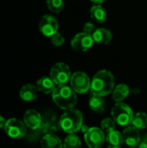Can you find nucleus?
Segmentation results:
<instances>
[{
  "label": "nucleus",
  "mask_w": 147,
  "mask_h": 148,
  "mask_svg": "<svg viewBox=\"0 0 147 148\" xmlns=\"http://www.w3.org/2000/svg\"><path fill=\"white\" fill-rule=\"evenodd\" d=\"M114 88V76L107 70L101 69L98 71L91 82L90 91L94 95L106 96L113 92Z\"/></svg>",
  "instance_id": "obj_1"
},
{
  "label": "nucleus",
  "mask_w": 147,
  "mask_h": 148,
  "mask_svg": "<svg viewBox=\"0 0 147 148\" xmlns=\"http://www.w3.org/2000/svg\"><path fill=\"white\" fill-rule=\"evenodd\" d=\"M52 99L55 104L63 110L75 108L77 103V96L72 88L67 85H60L52 93Z\"/></svg>",
  "instance_id": "obj_2"
},
{
  "label": "nucleus",
  "mask_w": 147,
  "mask_h": 148,
  "mask_svg": "<svg viewBox=\"0 0 147 148\" xmlns=\"http://www.w3.org/2000/svg\"><path fill=\"white\" fill-rule=\"evenodd\" d=\"M61 128L68 134H75L81 129L83 126V115L77 109L66 110L61 116L59 121Z\"/></svg>",
  "instance_id": "obj_3"
},
{
  "label": "nucleus",
  "mask_w": 147,
  "mask_h": 148,
  "mask_svg": "<svg viewBox=\"0 0 147 148\" xmlns=\"http://www.w3.org/2000/svg\"><path fill=\"white\" fill-rule=\"evenodd\" d=\"M111 114L116 124L120 126L131 124L134 115L132 108L124 102H116L112 108Z\"/></svg>",
  "instance_id": "obj_4"
},
{
  "label": "nucleus",
  "mask_w": 147,
  "mask_h": 148,
  "mask_svg": "<svg viewBox=\"0 0 147 148\" xmlns=\"http://www.w3.org/2000/svg\"><path fill=\"white\" fill-rule=\"evenodd\" d=\"M49 75L55 85L60 86L66 85V83L70 81L72 75L69 67L66 63L57 62L51 68Z\"/></svg>",
  "instance_id": "obj_5"
},
{
  "label": "nucleus",
  "mask_w": 147,
  "mask_h": 148,
  "mask_svg": "<svg viewBox=\"0 0 147 148\" xmlns=\"http://www.w3.org/2000/svg\"><path fill=\"white\" fill-rule=\"evenodd\" d=\"M3 127L6 134L12 139H22L27 133L24 122L16 118H11L6 121Z\"/></svg>",
  "instance_id": "obj_6"
},
{
  "label": "nucleus",
  "mask_w": 147,
  "mask_h": 148,
  "mask_svg": "<svg viewBox=\"0 0 147 148\" xmlns=\"http://www.w3.org/2000/svg\"><path fill=\"white\" fill-rule=\"evenodd\" d=\"M70 85L73 90L78 94H84L90 90L91 81L88 75L81 71L75 72L70 78Z\"/></svg>",
  "instance_id": "obj_7"
},
{
  "label": "nucleus",
  "mask_w": 147,
  "mask_h": 148,
  "mask_svg": "<svg viewBox=\"0 0 147 148\" xmlns=\"http://www.w3.org/2000/svg\"><path fill=\"white\" fill-rule=\"evenodd\" d=\"M84 140L89 148H101L106 141L104 131L96 127H89L84 134Z\"/></svg>",
  "instance_id": "obj_8"
},
{
  "label": "nucleus",
  "mask_w": 147,
  "mask_h": 148,
  "mask_svg": "<svg viewBox=\"0 0 147 148\" xmlns=\"http://www.w3.org/2000/svg\"><path fill=\"white\" fill-rule=\"evenodd\" d=\"M94 41L92 35L85 32H81L76 34L71 40V47L74 50L77 52L88 51L93 46Z\"/></svg>",
  "instance_id": "obj_9"
},
{
  "label": "nucleus",
  "mask_w": 147,
  "mask_h": 148,
  "mask_svg": "<svg viewBox=\"0 0 147 148\" xmlns=\"http://www.w3.org/2000/svg\"><path fill=\"white\" fill-rule=\"evenodd\" d=\"M40 32L47 37H51L58 32L59 23L57 19L51 15H44L38 25Z\"/></svg>",
  "instance_id": "obj_10"
},
{
  "label": "nucleus",
  "mask_w": 147,
  "mask_h": 148,
  "mask_svg": "<svg viewBox=\"0 0 147 148\" xmlns=\"http://www.w3.org/2000/svg\"><path fill=\"white\" fill-rule=\"evenodd\" d=\"M124 143H126L129 147L136 148L140 142L141 137L139 131L133 126L127 127L122 133Z\"/></svg>",
  "instance_id": "obj_11"
},
{
  "label": "nucleus",
  "mask_w": 147,
  "mask_h": 148,
  "mask_svg": "<svg viewBox=\"0 0 147 148\" xmlns=\"http://www.w3.org/2000/svg\"><path fill=\"white\" fill-rule=\"evenodd\" d=\"M23 122L27 127L32 130H36L41 127L42 120L40 113L35 109H29L23 115Z\"/></svg>",
  "instance_id": "obj_12"
},
{
  "label": "nucleus",
  "mask_w": 147,
  "mask_h": 148,
  "mask_svg": "<svg viewBox=\"0 0 147 148\" xmlns=\"http://www.w3.org/2000/svg\"><path fill=\"white\" fill-rule=\"evenodd\" d=\"M94 42L98 44H108L113 39L112 32L106 28H99L92 35Z\"/></svg>",
  "instance_id": "obj_13"
},
{
  "label": "nucleus",
  "mask_w": 147,
  "mask_h": 148,
  "mask_svg": "<svg viewBox=\"0 0 147 148\" xmlns=\"http://www.w3.org/2000/svg\"><path fill=\"white\" fill-rule=\"evenodd\" d=\"M38 89L33 84H26L22 87L19 91L20 98L24 101H32L37 97Z\"/></svg>",
  "instance_id": "obj_14"
},
{
  "label": "nucleus",
  "mask_w": 147,
  "mask_h": 148,
  "mask_svg": "<svg viewBox=\"0 0 147 148\" xmlns=\"http://www.w3.org/2000/svg\"><path fill=\"white\" fill-rule=\"evenodd\" d=\"M36 88L38 91L48 95L53 93L55 88V83L50 78V76H42L36 82Z\"/></svg>",
  "instance_id": "obj_15"
},
{
  "label": "nucleus",
  "mask_w": 147,
  "mask_h": 148,
  "mask_svg": "<svg viewBox=\"0 0 147 148\" xmlns=\"http://www.w3.org/2000/svg\"><path fill=\"white\" fill-rule=\"evenodd\" d=\"M106 142L108 148H121L124 144L122 134L117 130L108 133L106 137Z\"/></svg>",
  "instance_id": "obj_16"
},
{
  "label": "nucleus",
  "mask_w": 147,
  "mask_h": 148,
  "mask_svg": "<svg viewBox=\"0 0 147 148\" xmlns=\"http://www.w3.org/2000/svg\"><path fill=\"white\" fill-rule=\"evenodd\" d=\"M41 148H63V144L58 136L49 134L42 137Z\"/></svg>",
  "instance_id": "obj_17"
},
{
  "label": "nucleus",
  "mask_w": 147,
  "mask_h": 148,
  "mask_svg": "<svg viewBox=\"0 0 147 148\" xmlns=\"http://www.w3.org/2000/svg\"><path fill=\"white\" fill-rule=\"evenodd\" d=\"M130 94V88L126 84L121 83L117 85L113 92H112V97L113 100L115 102H122V101H124L128 95Z\"/></svg>",
  "instance_id": "obj_18"
},
{
  "label": "nucleus",
  "mask_w": 147,
  "mask_h": 148,
  "mask_svg": "<svg viewBox=\"0 0 147 148\" xmlns=\"http://www.w3.org/2000/svg\"><path fill=\"white\" fill-rule=\"evenodd\" d=\"M89 13L91 18L96 23H102L107 19V11L101 4H94L90 9Z\"/></svg>",
  "instance_id": "obj_19"
},
{
  "label": "nucleus",
  "mask_w": 147,
  "mask_h": 148,
  "mask_svg": "<svg viewBox=\"0 0 147 148\" xmlns=\"http://www.w3.org/2000/svg\"><path fill=\"white\" fill-rule=\"evenodd\" d=\"M88 104H89V108L96 113L103 112L107 107V103H106V101L102 96L94 95L89 99Z\"/></svg>",
  "instance_id": "obj_20"
},
{
  "label": "nucleus",
  "mask_w": 147,
  "mask_h": 148,
  "mask_svg": "<svg viewBox=\"0 0 147 148\" xmlns=\"http://www.w3.org/2000/svg\"><path fill=\"white\" fill-rule=\"evenodd\" d=\"M132 126H133L138 130H142L147 127V114L139 112L133 115L132 121Z\"/></svg>",
  "instance_id": "obj_21"
},
{
  "label": "nucleus",
  "mask_w": 147,
  "mask_h": 148,
  "mask_svg": "<svg viewBox=\"0 0 147 148\" xmlns=\"http://www.w3.org/2000/svg\"><path fill=\"white\" fill-rule=\"evenodd\" d=\"M81 142L80 138L75 134H68L64 141H63V148H81Z\"/></svg>",
  "instance_id": "obj_22"
},
{
  "label": "nucleus",
  "mask_w": 147,
  "mask_h": 148,
  "mask_svg": "<svg viewBox=\"0 0 147 148\" xmlns=\"http://www.w3.org/2000/svg\"><path fill=\"white\" fill-rule=\"evenodd\" d=\"M46 4L48 9L54 13H59L64 8L63 0H46Z\"/></svg>",
  "instance_id": "obj_23"
},
{
  "label": "nucleus",
  "mask_w": 147,
  "mask_h": 148,
  "mask_svg": "<svg viewBox=\"0 0 147 148\" xmlns=\"http://www.w3.org/2000/svg\"><path fill=\"white\" fill-rule=\"evenodd\" d=\"M115 125H116V122L114 121V120L113 118H105L104 120H102V121L101 123V127L104 132L108 134V133L115 130L114 129Z\"/></svg>",
  "instance_id": "obj_24"
},
{
  "label": "nucleus",
  "mask_w": 147,
  "mask_h": 148,
  "mask_svg": "<svg viewBox=\"0 0 147 148\" xmlns=\"http://www.w3.org/2000/svg\"><path fill=\"white\" fill-rule=\"evenodd\" d=\"M51 42L53 45H55L56 47H61L64 44L65 38L63 37V36L61 33L57 32L54 36H51Z\"/></svg>",
  "instance_id": "obj_25"
},
{
  "label": "nucleus",
  "mask_w": 147,
  "mask_h": 148,
  "mask_svg": "<svg viewBox=\"0 0 147 148\" xmlns=\"http://www.w3.org/2000/svg\"><path fill=\"white\" fill-rule=\"evenodd\" d=\"M95 31L94 24L91 22H88L83 25V32L88 33L89 35H93V33Z\"/></svg>",
  "instance_id": "obj_26"
},
{
  "label": "nucleus",
  "mask_w": 147,
  "mask_h": 148,
  "mask_svg": "<svg viewBox=\"0 0 147 148\" xmlns=\"http://www.w3.org/2000/svg\"><path fill=\"white\" fill-rule=\"evenodd\" d=\"M136 148H147V135H145L143 138H141L140 142Z\"/></svg>",
  "instance_id": "obj_27"
},
{
  "label": "nucleus",
  "mask_w": 147,
  "mask_h": 148,
  "mask_svg": "<svg viewBox=\"0 0 147 148\" xmlns=\"http://www.w3.org/2000/svg\"><path fill=\"white\" fill-rule=\"evenodd\" d=\"M5 122H6V121L4 120V118H3L2 115H0V129H1V128H3V127H4Z\"/></svg>",
  "instance_id": "obj_28"
},
{
  "label": "nucleus",
  "mask_w": 147,
  "mask_h": 148,
  "mask_svg": "<svg viewBox=\"0 0 147 148\" xmlns=\"http://www.w3.org/2000/svg\"><path fill=\"white\" fill-rule=\"evenodd\" d=\"M91 2H93L94 4H101L102 3H104L106 0H90Z\"/></svg>",
  "instance_id": "obj_29"
},
{
  "label": "nucleus",
  "mask_w": 147,
  "mask_h": 148,
  "mask_svg": "<svg viewBox=\"0 0 147 148\" xmlns=\"http://www.w3.org/2000/svg\"><path fill=\"white\" fill-rule=\"evenodd\" d=\"M88 129H89V127H88V126H82V127H81V131L85 134V133H87L88 131Z\"/></svg>",
  "instance_id": "obj_30"
}]
</instances>
